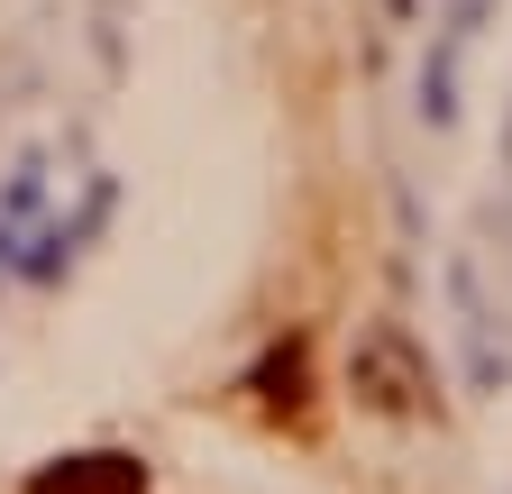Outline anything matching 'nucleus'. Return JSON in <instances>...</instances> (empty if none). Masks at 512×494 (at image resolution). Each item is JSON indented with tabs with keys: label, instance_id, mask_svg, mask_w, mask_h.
Masks as SVG:
<instances>
[{
	"label": "nucleus",
	"instance_id": "obj_1",
	"mask_svg": "<svg viewBox=\"0 0 512 494\" xmlns=\"http://www.w3.org/2000/svg\"><path fill=\"white\" fill-rule=\"evenodd\" d=\"M28 494H147V467L119 458V449H92V458H55V467H37Z\"/></svg>",
	"mask_w": 512,
	"mask_h": 494
},
{
	"label": "nucleus",
	"instance_id": "obj_2",
	"mask_svg": "<svg viewBox=\"0 0 512 494\" xmlns=\"http://www.w3.org/2000/svg\"><path fill=\"white\" fill-rule=\"evenodd\" d=\"M357 385H384L375 403H394V412H421V394H430V385H421V366L403 357V339H375V348L357 357Z\"/></svg>",
	"mask_w": 512,
	"mask_h": 494
},
{
	"label": "nucleus",
	"instance_id": "obj_3",
	"mask_svg": "<svg viewBox=\"0 0 512 494\" xmlns=\"http://www.w3.org/2000/svg\"><path fill=\"white\" fill-rule=\"evenodd\" d=\"M256 394H266V412H302V348L266 357V376H256Z\"/></svg>",
	"mask_w": 512,
	"mask_h": 494
}]
</instances>
